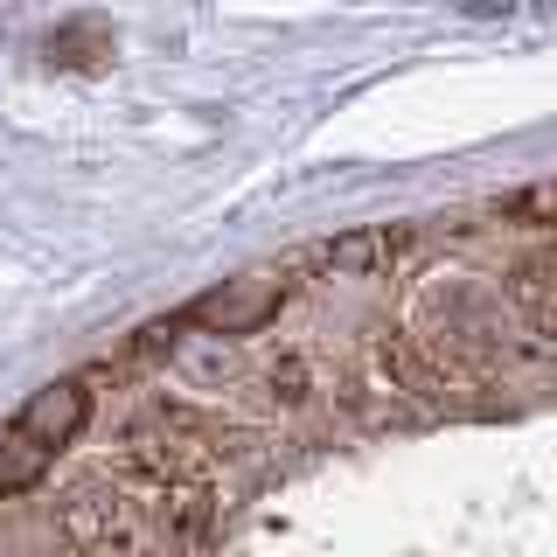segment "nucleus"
Wrapping results in <instances>:
<instances>
[{
	"mask_svg": "<svg viewBox=\"0 0 557 557\" xmlns=\"http://www.w3.org/2000/svg\"><path fill=\"white\" fill-rule=\"evenodd\" d=\"M14 425L35 432L42 446H57V453H63L84 425H91V391H84L77 376H57V383H42V391H35L22 411H14Z\"/></svg>",
	"mask_w": 557,
	"mask_h": 557,
	"instance_id": "nucleus-3",
	"label": "nucleus"
},
{
	"mask_svg": "<svg viewBox=\"0 0 557 557\" xmlns=\"http://www.w3.org/2000/svg\"><path fill=\"white\" fill-rule=\"evenodd\" d=\"M509 307L522 327H536V335H557V244H544V251L516 258L509 272Z\"/></svg>",
	"mask_w": 557,
	"mask_h": 557,
	"instance_id": "nucleus-4",
	"label": "nucleus"
},
{
	"mask_svg": "<svg viewBox=\"0 0 557 557\" xmlns=\"http://www.w3.org/2000/svg\"><path fill=\"white\" fill-rule=\"evenodd\" d=\"M57 530H63V544H77V550H112V544H147V536H153V530L133 522V502L119 495L112 481L70 487L63 509H57Z\"/></svg>",
	"mask_w": 557,
	"mask_h": 557,
	"instance_id": "nucleus-2",
	"label": "nucleus"
},
{
	"mask_svg": "<svg viewBox=\"0 0 557 557\" xmlns=\"http://www.w3.org/2000/svg\"><path fill=\"white\" fill-rule=\"evenodd\" d=\"M502 216L530 223V231H557V174H550V182H530L522 196H509V202H502Z\"/></svg>",
	"mask_w": 557,
	"mask_h": 557,
	"instance_id": "nucleus-7",
	"label": "nucleus"
},
{
	"mask_svg": "<svg viewBox=\"0 0 557 557\" xmlns=\"http://www.w3.org/2000/svg\"><path fill=\"white\" fill-rule=\"evenodd\" d=\"M405 244H411V231H391V223H376V231H356V237H335L321 251V265L327 272H348V278H383L405 258Z\"/></svg>",
	"mask_w": 557,
	"mask_h": 557,
	"instance_id": "nucleus-5",
	"label": "nucleus"
},
{
	"mask_svg": "<svg viewBox=\"0 0 557 557\" xmlns=\"http://www.w3.org/2000/svg\"><path fill=\"white\" fill-rule=\"evenodd\" d=\"M286 300H293V272L258 265V272H237V278H223V286H209L202 300H188L182 321L202 327V335L244 342V335H258V327H272Z\"/></svg>",
	"mask_w": 557,
	"mask_h": 557,
	"instance_id": "nucleus-1",
	"label": "nucleus"
},
{
	"mask_svg": "<svg viewBox=\"0 0 557 557\" xmlns=\"http://www.w3.org/2000/svg\"><path fill=\"white\" fill-rule=\"evenodd\" d=\"M49 467H57V446H42L35 432H22L8 418V432H0V502H8V495H28Z\"/></svg>",
	"mask_w": 557,
	"mask_h": 557,
	"instance_id": "nucleus-6",
	"label": "nucleus"
}]
</instances>
